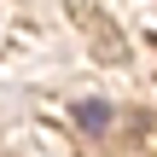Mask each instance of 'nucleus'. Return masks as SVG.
<instances>
[{"instance_id":"f257e3e1","label":"nucleus","mask_w":157,"mask_h":157,"mask_svg":"<svg viewBox=\"0 0 157 157\" xmlns=\"http://www.w3.org/2000/svg\"><path fill=\"white\" fill-rule=\"evenodd\" d=\"M76 128H82V134H105V128H111V105H105V99H82V105H76Z\"/></svg>"}]
</instances>
